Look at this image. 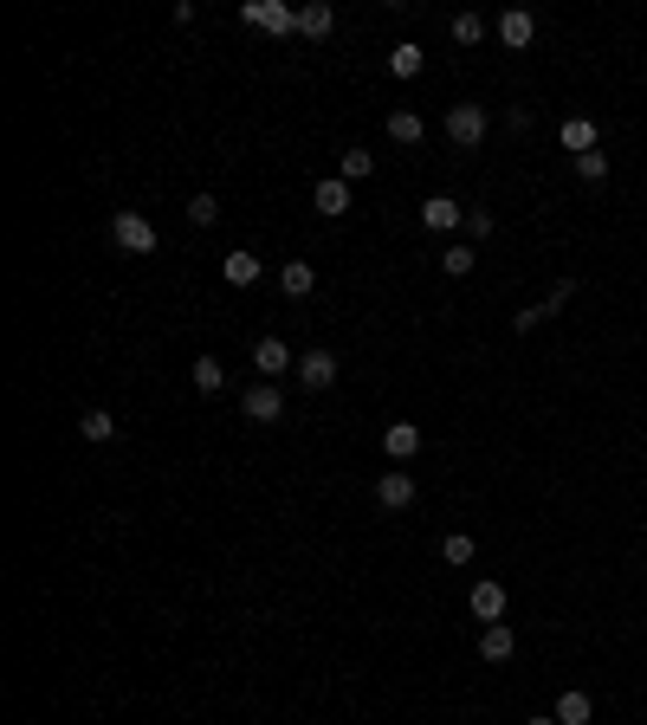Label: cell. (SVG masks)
I'll return each instance as SVG.
<instances>
[{
  "mask_svg": "<svg viewBox=\"0 0 647 725\" xmlns=\"http://www.w3.org/2000/svg\"><path fill=\"white\" fill-rule=\"evenodd\" d=\"M311 208H318L324 221H337V214H350V182H343V175H330V182H318V188H311Z\"/></svg>",
  "mask_w": 647,
  "mask_h": 725,
  "instance_id": "13",
  "label": "cell"
},
{
  "mask_svg": "<svg viewBox=\"0 0 647 725\" xmlns=\"http://www.w3.org/2000/svg\"><path fill=\"white\" fill-rule=\"evenodd\" d=\"M576 175H583V182H609V149H589V156H576Z\"/></svg>",
  "mask_w": 647,
  "mask_h": 725,
  "instance_id": "28",
  "label": "cell"
},
{
  "mask_svg": "<svg viewBox=\"0 0 647 725\" xmlns=\"http://www.w3.org/2000/svg\"><path fill=\"white\" fill-rule=\"evenodd\" d=\"M589 719H596V700H589V693H563V700H557V725H589Z\"/></svg>",
  "mask_w": 647,
  "mask_h": 725,
  "instance_id": "21",
  "label": "cell"
},
{
  "mask_svg": "<svg viewBox=\"0 0 647 725\" xmlns=\"http://www.w3.org/2000/svg\"><path fill=\"white\" fill-rule=\"evenodd\" d=\"M466 609L479 615V622H505V583H492V577H479L473 590H466Z\"/></svg>",
  "mask_w": 647,
  "mask_h": 725,
  "instance_id": "11",
  "label": "cell"
},
{
  "mask_svg": "<svg viewBox=\"0 0 647 725\" xmlns=\"http://www.w3.org/2000/svg\"><path fill=\"white\" fill-rule=\"evenodd\" d=\"M253 369L266 382H279V376H298V357H292V344H279V337H259L253 344Z\"/></svg>",
  "mask_w": 647,
  "mask_h": 725,
  "instance_id": "5",
  "label": "cell"
},
{
  "mask_svg": "<svg viewBox=\"0 0 647 725\" xmlns=\"http://www.w3.org/2000/svg\"><path fill=\"white\" fill-rule=\"evenodd\" d=\"M330 382H337V357H330V350H298V389L324 395Z\"/></svg>",
  "mask_w": 647,
  "mask_h": 725,
  "instance_id": "6",
  "label": "cell"
},
{
  "mask_svg": "<svg viewBox=\"0 0 647 725\" xmlns=\"http://www.w3.org/2000/svg\"><path fill=\"white\" fill-rule=\"evenodd\" d=\"M279 292L285 298H311V292H318V272H311L305 259H285V266H279Z\"/></svg>",
  "mask_w": 647,
  "mask_h": 725,
  "instance_id": "15",
  "label": "cell"
},
{
  "mask_svg": "<svg viewBox=\"0 0 647 725\" xmlns=\"http://www.w3.org/2000/svg\"><path fill=\"white\" fill-rule=\"evenodd\" d=\"M188 221H195V227H214L220 221V201L214 195H195V201H188Z\"/></svg>",
  "mask_w": 647,
  "mask_h": 725,
  "instance_id": "29",
  "label": "cell"
},
{
  "mask_svg": "<svg viewBox=\"0 0 647 725\" xmlns=\"http://www.w3.org/2000/svg\"><path fill=\"white\" fill-rule=\"evenodd\" d=\"M473 551H479V544L466 538V531H447V538H440V557H447L453 570H460V564H473Z\"/></svg>",
  "mask_w": 647,
  "mask_h": 725,
  "instance_id": "24",
  "label": "cell"
},
{
  "mask_svg": "<svg viewBox=\"0 0 647 725\" xmlns=\"http://www.w3.org/2000/svg\"><path fill=\"white\" fill-rule=\"evenodd\" d=\"M570 298H576V279H557V292H550V298H538V305H531V311H518V318H512V337L538 331V324H544V318H557V311L570 305Z\"/></svg>",
  "mask_w": 647,
  "mask_h": 725,
  "instance_id": "4",
  "label": "cell"
},
{
  "mask_svg": "<svg viewBox=\"0 0 647 725\" xmlns=\"http://www.w3.org/2000/svg\"><path fill=\"white\" fill-rule=\"evenodd\" d=\"M376 505H382V512H408V505H415V480H408V467H389L376 480Z\"/></svg>",
  "mask_w": 647,
  "mask_h": 725,
  "instance_id": "9",
  "label": "cell"
},
{
  "mask_svg": "<svg viewBox=\"0 0 647 725\" xmlns=\"http://www.w3.org/2000/svg\"><path fill=\"white\" fill-rule=\"evenodd\" d=\"M466 234H473V240H492V234H499V221H492L486 208H466Z\"/></svg>",
  "mask_w": 647,
  "mask_h": 725,
  "instance_id": "30",
  "label": "cell"
},
{
  "mask_svg": "<svg viewBox=\"0 0 647 725\" xmlns=\"http://www.w3.org/2000/svg\"><path fill=\"white\" fill-rule=\"evenodd\" d=\"M421 136H428V123H421L415 111H389V143H402V149H415Z\"/></svg>",
  "mask_w": 647,
  "mask_h": 725,
  "instance_id": "20",
  "label": "cell"
},
{
  "mask_svg": "<svg viewBox=\"0 0 647 725\" xmlns=\"http://www.w3.org/2000/svg\"><path fill=\"white\" fill-rule=\"evenodd\" d=\"M473 266H479V253H473V246H447V253H440V272H447V279H466Z\"/></svg>",
  "mask_w": 647,
  "mask_h": 725,
  "instance_id": "26",
  "label": "cell"
},
{
  "mask_svg": "<svg viewBox=\"0 0 647 725\" xmlns=\"http://www.w3.org/2000/svg\"><path fill=\"white\" fill-rule=\"evenodd\" d=\"M78 434H85V441H110V434H117V415H110V408H85V415H78Z\"/></svg>",
  "mask_w": 647,
  "mask_h": 725,
  "instance_id": "22",
  "label": "cell"
},
{
  "mask_svg": "<svg viewBox=\"0 0 647 725\" xmlns=\"http://www.w3.org/2000/svg\"><path fill=\"white\" fill-rule=\"evenodd\" d=\"M240 20L259 26V33H298V7H285V0H246Z\"/></svg>",
  "mask_w": 647,
  "mask_h": 725,
  "instance_id": "2",
  "label": "cell"
},
{
  "mask_svg": "<svg viewBox=\"0 0 647 725\" xmlns=\"http://www.w3.org/2000/svg\"><path fill=\"white\" fill-rule=\"evenodd\" d=\"M330 26H337V7H330V0H305V7H298V33L305 39H324Z\"/></svg>",
  "mask_w": 647,
  "mask_h": 725,
  "instance_id": "18",
  "label": "cell"
},
{
  "mask_svg": "<svg viewBox=\"0 0 647 725\" xmlns=\"http://www.w3.org/2000/svg\"><path fill=\"white\" fill-rule=\"evenodd\" d=\"M246 421H259V428L285 421V389H279V382H259V389H246Z\"/></svg>",
  "mask_w": 647,
  "mask_h": 725,
  "instance_id": "7",
  "label": "cell"
},
{
  "mask_svg": "<svg viewBox=\"0 0 647 725\" xmlns=\"http://www.w3.org/2000/svg\"><path fill=\"white\" fill-rule=\"evenodd\" d=\"M531 33H538V20H531L525 7H505V13H499V39H505L512 52H518V46H531Z\"/></svg>",
  "mask_w": 647,
  "mask_h": 725,
  "instance_id": "16",
  "label": "cell"
},
{
  "mask_svg": "<svg viewBox=\"0 0 647 725\" xmlns=\"http://www.w3.org/2000/svg\"><path fill=\"white\" fill-rule=\"evenodd\" d=\"M259 272H266V266H259L246 246H233V253L220 259V279H227V285H259Z\"/></svg>",
  "mask_w": 647,
  "mask_h": 725,
  "instance_id": "17",
  "label": "cell"
},
{
  "mask_svg": "<svg viewBox=\"0 0 647 725\" xmlns=\"http://www.w3.org/2000/svg\"><path fill=\"white\" fill-rule=\"evenodd\" d=\"M110 240L123 246V253H156V221L149 214H136V208H123V214H110Z\"/></svg>",
  "mask_w": 647,
  "mask_h": 725,
  "instance_id": "1",
  "label": "cell"
},
{
  "mask_svg": "<svg viewBox=\"0 0 647 725\" xmlns=\"http://www.w3.org/2000/svg\"><path fill=\"white\" fill-rule=\"evenodd\" d=\"M421 65H428V52H421L415 39H402V46L389 52V78H421Z\"/></svg>",
  "mask_w": 647,
  "mask_h": 725,
  "instance_id": "19",
  "label": "cell"
},
{
  "mask_svg": "<svg viewBox=\"0 0 647 725\" xmlns=\"http://www.w3.org/2000/svg\"><path fill=\"white\" fill-rule=\"evenodd\" d=\"M518 654V635H512V622H486V635H479V661H512Z\"/></svg>",
  "mask_w": 647,
  "mask_h": 725,
  "instance_id": "12",
  "label": "cell"
},
{
  "mask_svg": "<svg viewBox=\"0 0 647 725\" xmlns=\"http://www.w3.org/2000/svg\"><path fill=\"white\" fill-rule=\"evenodd\" d=\"M453 46H479V39H486V20H479V13H453Z\"/></svg>",
  "mask_w": 647,
  "mask_h": 725,
  "instance_id": "23",
  "label": "cell"
},
{
  "mask_svg": "<svg viewBox=\"0 0 647 725\" xmlns=\"http://www.w3.org/2000/svg\"><path fill=\"white\" fill-rule=\"evenodd\" d=\"M421 227H428V234H453V227H466V208L453 195H428L421 201Z\"/></svg>",
  "mask_w": 647,
  "mask_h": 725,
  "instance_id": "8",
  "label": "cell"
},
{
  "mask_svg": "<svg viewBox=\"0 0 647 725\" xmlns=\"http://www.w3.org/2000/svg\"><path fill=\"white\" fill-rule=\"evenodd\" d=\"M525 725H557V713H531V719H525Z\"/></svg>",
  "mask_w": 647,
  "mask_h": 725,
  "instance_id": "31",
  "label": "cell"
},
{
  "mask_svg": "<svg viewBox=\"0 0 647 725\" xmlns=\"http://www.w3.org/2000/svg\"><path fill=\"white\" fill-rule=\"evenodd\" d=\"M447 143L479 149L486 143V111H479V104H447Z\"/></svg>",
  "mask_w": 647,
  "mask_h": 725,
  "instance_id": "3",
  "label": "cell"
},
{
  "mask_svg": "<svg viewBox=\"0 0 647 725\" xmlns=\"http://www.w3.org/2000/svg\"><path fill=\"white\" fill-rule=\"evenodd\" d=\"M369 169H376V156H369V149H343V156H337V175H343V182H363Z\"/></svg>",
  "mask_w": 647,
  "mask_h": 725,
  "instance_id": "25",
  "label": "cell"
},
{
  "mask_svg": "<svg viewBox=\"0 0 647 725\" xmlns=\"http://www.w3.org/2000/svg\"><path fill=\"white\" fill-rule=\"evenodd\" d=\"M557 143L570 149V156H589V149H602V143H596V123H589V117H563V123H557Z\"/></svg>",
  "mask_w": 647,
  "mask_h": 725,
  "instance_id": "14",
  "label": "cell"
},
{
  "mask_svg": "<svg viewBox=\"0 0 647 725\" xmlns=\"http://www.w3.org/2000/svg\"><path fill=\"white\" fill-rule=\"evenodd\" d=\"M382 454H389L395 467H408V460L421 454V428L415 421H389V428H382Z\"/></svg>",
  "mask_w": 647,
  "mask_h": 725,
  "instance_id": "10",
  "label": "cell"
},
{
  "mask_svg": "<svg viewBox=\"0 0 647 725\" xmlns=\"http://www.w3.org/2000/svg\"><path fill=\"white\" fill-rule=\"evenodd\" d=\"M195 389L201 395H220V389H227V369H220L214 357H195Z\"/></svg>",
  "mask_w": 647,
  "mask_h": 725,
  "instance_id": "27",
  "label": "cell"
}]
</instances>
